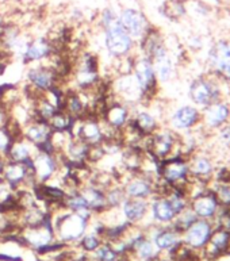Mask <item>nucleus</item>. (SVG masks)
<instances>
[{"label":"nucleus","instance_id":"6e6552de","mask_svg":"<svg viewBox=\"0 0 230 261\" xmlns=\"http://www.w3.org/2000/svg\"><path fill=\"white\" fill-rule=\"evenodd\" d=\"M144 140L146 141V145L144 146L145 152L157 161H163L168 157H172L173 149L176 146V137L171 130L157 129L153 134L145 137Z\"/></svg>","mask_w":230,"mask_h":261},{"label":"nucleus","instance_id":"c9c22d12","mask_svg":"<svg viewBox=\"0 0 230 261\" xmlns=\"http://www.w3.org/2000/svg\"><path fill=\"white\" fill-rule=\"evenodd\" d=\"M99 245H100V238H99L98 233L84 234L82 237L83 249L87 250V252H95Z\"/></svg>","mask_w":230,"mask_h":261},{"label":"nucleus","instance_id":"f03ea898","mask_svg":"<svg viewBox=\"0 0 230 261\" xmlns=\"http://www.w3.org/2000/svg\"><path fill=\"white\" fill-rule=\"evenodd\" d=\"M24 79H26L24 87L34 91L35 94L38 95L45 94L46 91L52 90L53 87L61 86L59 74L49 63L26 65Z\"/></svg>","mask_w":230,"mask_h":261},{"label":"nucleus","instance_id":"e433bc0d","mask_svg":"<svg viewBox=\"0 0 230 261\" xmlns=\"http://www.w3.org/2000/svg\"><path fill=\"white\" fill-rule=\"evenodd\" d=\"M217 196H218V198L221 199L223 203L229 204L230 203V187H227V186H223V187L219 188Z\"/></svg>","mask_w":230,"mask_h":261},{"label":"nucleus","instance_id":"20e7f679","mask_svg":"<svg viewBox=\"0 0 230 261\" xmlns=\"http://www.w3.org/2000/svg\"><path fill=\"white\" fill-rule=\"evenodd\" d=\"M132 73L134 74V77L140 86L141 94H142V103L145 100H150L157 94V88L160 84L156 77L152 60L137 53L136 50L134 60H133Z\"/></svg>","mask_w":230,"mask_h":261},{"label":"nucleus","instance_id":"bb28decb","mask_svg":"<svg viewBox=\"0 0 230 261\" xmlns=\"http://www.w3.org/2000/svg\"><path fill=\"white\" fill-rule=\"evenodd\" d=\"M105 195L109 210H118L126 199V194L121 183L110 184L105 190Z\"/></svg>","mask_w":230,"mask_h":261},{"label":"nucleus","instance_id":"4be33fe9","mask_svg":"<svg viewBox=\"0 0 230 261\" xmlns=\"http://www.w3.org/2000/svg\"><path fill=\"white\" fill-rule=\"evenodd\" d=\"M210 238V225L206 221H195L186 230V241L188 245L199 248L203 246Z\"/></svg>","mask_w":230,"mask_h":261},{"label":"nucleus","instance_id":"39448f33","mask_svg":"<svg viewBox=\"0 0 230 261\" xmlns=\"http://www.w3.org/2000/svg\"><path fill=\"white\" fill-rule=\"evenodd\" d=\"M32 164L35 183H47L59 177L63 167V159L59 153L37 149Z\"/></svg>","mask_w":230,"mask_h":261},{"label":"nucleus","instance_id":"dca6fc26","mask_svg":"<svg viewBox=\"0 0 230 261\" xmlns=\"http://www.w3.org/2000/svg\"><path fill=\"white\" fill-rule=\"evenodd\" d=\"M118 211L123 215L126 222L130 225L142 221L149 213V200L146 199L126 198Z\"/></svg>","mask_w":230,"mask_h":261},{"label":"nucleus","instance_id":"2f4dec72","mask_svg":"<svg viewBox=\"0 0 230 261\" xmlns=\"http://www.w3.org/2000/svg\"><path fill=\"white\" fill-rule=\"evenodd\" d=\"M229 240L230 234L227 233L226 230H217V231L211 236L210 245L214 248L215 253H217V252H221V250H223L226 248L227 244H229Z\"/></svg>","mask_w":230,"mask_h":261},{"label":"nucleus","instance_id":"f257e3e1","mask_svg":"<svg viewBox=\"0 0 230 261\" xmlns=\"http://www.w3.org/2000/svg\"><path fill=\"white\" fill-rule=\"evenodd\" d=\"M100 33L101 47H103V51L107 56V59H110L111 66L118 60L136 55L137 42L127 34L125 29L122 28L119 20L109 28L100 30Z\"/></svg>","mask_w":230,"mask_h":261},{"label":"nucleus","instance_id":"2eb2a0df","mask_svg":"<svg viewBox=\"0 0 230 261\" xmlns=\"http://www.w3.org/2000/svg\"><path fill=\"white\" fill-rule=\"evenodd\" d=\"M53 237H55V230H53L50 217L38 226L28 227L23 236L24 242H28L29 245H33L37 249H41L43 246L52 244Z\"/></svg>","mask_w":230,"mask_h":261},{"label":"nucleus","instance_id":"b1692460","mask_svg":"<svg viewBox=\"0 0 230 261\" xmlns=\"http://www.w3.org/2000/svg\"><path fill=\"white\" fill-rule=\"evenodd\" d=\"M230 115V110L225 103L214 101L210 106H207L206 114H205V122L210 127H219L227 121Z\"/></svg>","mask_w":230,"mask_h":261},{"label":"nucleus","instance_id":"0eeeda50","mask_svg":"<svg viewBox=\"0 0 230 261\" xmlns=\"http://www.w3.org/2000/svg\"><path fill=\"white\" fill-rule=\"evenodd\" d=\"M122 187L126 194V198L134 199H152L157 195V184L155 177L137 172V173H129L127 177L122 180Z\"/></svg>","mask_w":230,"mask_h":261},{"label":"nucleus","instance_id":"c85d7f7f","mask_svg":"<svg viewBox=\"0 0 230 261\" xmlns=\"http://www.w3.org/2000/svg\"><path fill=\"white\" fill-rule=\"evenodd\" d=\"M211 169H213V167L206 157H195L191 163L188 164V172L196 177L207 176L211 172Z\"/></svg>","mask_w":230,"mask_h":261},{"label":"nucleus","instance_id":"423d86ee","mask_svg":"<svg viewBox=\"0 0 230 261\" xmlns=\"http://www.w3.org/2000/svg\"><path fill=\"white\" fill-rule=\"evenodd\" d=\"M69 134L72 138L84 141L90 146H98L105 142L103 122L94 115H86L74 119Z\"/></svg>","mask_w":230,"mask_h":261},{"label":"nucleus","instance_id":"f8f14e48","mask_svg":"<svg viewBox=\"0 0 230 261\" xmlns=\"http://www.w3.org/2000/svg\"><path fill=\"white\" fill-rule=\"evenodd\" d=\"M55 46L52 45L47 37H32L24 51L22 63L24 65L47 63L52 56L55 55Z\"/></svg>","mask_w":230,"mask_h":261},{"label":"nucleus","instance_id":"58836bf2","mask_svg":"<svg viewBox=\"0 0 230 261\" xmlns=\"http://www.w3.org/2000/svg\"><path fill=\"white\" fill-rule=\"evenodd\" d=\"M218 261H230V253L227 254H223L222 257H219Z\"/></svg>","mask_w":230,"mask_h":261},{"label":"nucleus","instance_id":"9d476101","mask_svg":"<svg viewBox=\"0 0 230 261\" xmlns=\"http://www.w3.org/2000/svg\"><path fill=\"white\" fill-rule=\"evenodd\" d=\"M188 173V163L182 157L172 156L159 161V177L168 186L177 187L180 183L186 181Z\"/></svg>","mask_w":230,"mask_h":261},{"label":"nucleus","instance_id":"4c0bfd02","mask_svg":"<svg viewBox=\"0 0 230 261\" xmlns=\"http://www.w3.org/2000/svg\"><path fill=\"white\" fill-rule=\"evenodd\" d=\"M221 138H222L223 142L230 144V126H226L225 129H222V132H221Z\"/></svg>","mask_w":230,"mask_h":261},{"label":"nucleus","instance_id":"a211bd4d","mask_svg":"<svg viewBox=\"0 0 230 261\" xmlns=\"http://www.w3.org/2000/svg\"><path fill=\"white\" fill-rule=\"evenodd\" d=\"M190 98L195 105L199 106H210L218 98V91L211 83L205 79H198L192 83L190 87Z\"/></svg>","mask_w":230,"mask_h":261},{"label":"nucleus","instance_id":"f704fd0d","mask_svg":"<svg viewBox=\"0 0 230 261\" xmlns=\"http://www.w3.org/2000/svg\"><path fill=\"white\" fill-rule=\"evenodd\" d=\"M96 258L99 261H115L118 257V253L114 250L111 245H99L98 249L95 250Z\"/></svg>","mask_w":230,"mask_h":261},{"label":"nucleus","instance_id":"5701e85b","mask_svg":"<svg viewBox=\"0 0 230 261\" xmlns=\"http://www.w3.org/2000/svg\"><path fill=\"white\" fill-rule=\"evenodd\" d=\"M191 210L194 214L203 218L211 217L217 210V198L211 194H199L192 198Z\"/></svg>","mask_w":230,"mask_h":261},{"label":"nucleus","instance_id":"cd10ccee","mask_svg":"<svg viewBox=\"0 0 230 261\" xmlns=\"http://www.w3.org/2000/svg\"><path fill=\"white\" fill-rule=\"evenodd\" d=\"M73 118L69 117L64 110H60V111H57V114H56L55 117L49 121V125H50L53 132L69 133L70 127L73 125Z\"/></svg>","mask_w":230,"mask_h":261},{"label":"nucleus","instance_id":"ddd939ff","mask_svg":"<svg viewBox=\"0 0 230 261\" xmlns=\"http://www.w3.org/2000/svg\"><path fill=\"white\" fill-rule=\"evenodd\" d=\"M52 134H53V130L49 122L38 119V118H33L32 121L28 122L22 127V137L30 144L34 145L37 149L50 142Z\"/></svg>","mask_w":230,"mask_h":261},{"label":"nucleus","instance_id":"412c9836","mask_svg":"<svg viewBox=\"0 0 230 261\" xmlns=\"http://www.w3.org/2000/svg\"><path fill=\"white\" fill-rule=\"evenodd\" d=\"M149 213L157 222H172L176 218V213L164 195H155L149 202Z\"/></svg>","mask_w":230,"mask_h":261},{"label":"nucleus","instance_id":"9b49d317","mask_svg":"<svg viewBox=\"0 0 230 261\" xmlns=\"http://www.w3.org/2000/svg\"><path fill=\"white\" fill-rule=\"evenodd\" d=\"M118 16H119V22H121L122 28L125 29L127 34L136 42H138L150 28V23L146 19L145 14L140 11L138 8H122L121 11H118Z\"/></svg>","mask_w":230,"mask_h":261},{"label":"nucleus","instance_id":"473e14b6","mask_svg":"<svg viewBox=\"0 0 230 261\" xmlns=\"http://www.w3.org/2000/svg\"><path fill=\"white\" fill-rule=\"evenodd\" d=\"M164 15L171 19H177L184 15V6L179 0H169L164 4Z\"/></svg>","mask_w":230,"mask_h":261},{"label":"nucleus","instance_id":"f3484780","mask_svg":"<svg viewBox=\"0 0 230 261\" xmlns=\"http://www.w3.org/2000/svg\"><path fill=\"white\" fill-rule=\"evenodd\" d=\"M79 191L83 195V198L86 199L87 204L90 207V210L92 211V214L106 213V211L109 210L103 188L98 187V186H95V184L90 183V181H84Z\"/></svg>","mask_w":230,"mask_h":261},{"label":"nucleus","instance_id":"ea45409f","mask_svg":"<svg viewBox=\"0 0 230 261\" xmlns=\"http://www.w3.org/2000/svg\"><path fill=\"white\" fill-rule=\"evenodd\" d=\"M6 24V20H4V16L0 15V32H2V29H3V26Z\"/></svg>","mask_w":230,"mask_h":261},{"label":"nucleus","instance_id":"7c9ffc66","mask_svg":"<svg viewBox=\"0 0 230 261\" xmlns=\"http://www.w3.org/2000/svg\"><path fill=\"white\" fill-rule=\"evenodd\" d=\"M119 20V16H118V11H115L113 7H106L100 11V14L96 18V22H98V28L100 30L109 28L113 23Z\"/></svg>","mask_w":230,"mask_h":261},{"label":"nucleus","instance_id":"a878e982","mask_svg":"<svg viewBox=\"0 0 230 261\" xmlns=\"http://www.w3.org/2000/svg\"><path fill=\"white\" fill-rule=\"evenodd\" d=\"M153 68L156 72V77L159 83H168L171 82L175 76V64L172 61L169 53L163 57L153 60Z\"/></svg>","mask_w":230,"mask_h":261},{"label":"nucleus","instance_id":"72a5a7b5","mask_svg":"<svg viewBox=\"0 0 230 261\" xmlns=\"http://www.w3.org/2000/svg\"><path fill=\"white\" fill-rule=\"evenodd\" d=\"M14 137L10 133V130L3 126V127H0V157H6L7 156V152L11 144L14 142Z\"/></svg>","mask_w":230,"mask_h":261},{"label":"nucleus","instance_id":"393cba45","mask_svg":"<svg viewBox=\"0 0 230 261\" xmlns=\"http://www.w3.org/2000/svg\"><path fill=\"white\" fill-rule=\"evenodd\" d=\"M63 207L68 211L72 213H78V214L83 215L84 218L91 219L92 217V211L90 210V207L87 204L86 199L83 198L80 191H72L66 194V198L64 199Z\"/></svg>","mask_w":230,"mask_h":261},{"label":"nucleus","instance_id":"c756f323","mask_svg":"<svg viewBox=\"0 0 230 261\" xmlns=\"http://www.w3.org/2000/svg\"><path fill=\"white\" fill-rule=\"evenodd\" d=\"M177 242V233L173 230H163L155 237V244L159 249H172Z\"/></svg>","mask_w":230,"mask_h":261},{"label":"nucleus","instance_id":"a19ab883","mask_svg":"<svg viewBox=\"0 0 230 261\" xmlns=\"http://www.w3.org/2000/svg\"><path fill=\"white\" fill-rule=\"evenodd\" d=\"M73 261H83V260H73Z\"/></svg>","mask_w":230,"mask_h":261},{"label":"nucleus","instance_id":"6ab92c4d","mask_svg":"<svg viewBox=\"0 0 230 261\" xmlns=\"http://www.w3.org/2000/svg\"><path fill=\"white\" fill-rule=\"evenodd\" d=\"M199 121V111L192 106H182L172 113L169 123L173 130L183 132L194 127Z\"/></svg>","mask_w":230,"mask_h":261},{"label":"nucleus","instance_id":"4468645a","mask_svg":"<svg viewBox=\"0 0 230 261\" xmlns=\"http://www.w3.org/2000/svg\"><path fill=\"white\" fill-rule=\"evenodd\" d=\"M209 61L222 77L230 80V42L219 41L211 47Z\"/></svg>","mask_w":230,"mask_h":261},{"label":"nucleus","instance_id":"aec40b11","mask_svg":"<svg viewBox=\"0 0 230 261\" xmlns=\"http://www.w3.org/2000/svg\"><path fill=\"white\" fill-rule=\"evenodd\" d=\"M35 152H37V148L34 145L30 144L28 140H24L23 137H19V138L14 140V142L8 149L6 159L8 161L28 164L33 160Z\"/></svg>","mask_w":230,"mask_h":261},{"label":"nucleus","instance_id":"7ed1b4c3","mask_svg":"<svg viewBox=\"0 0 230 261\" xmlns=\"http://www.w3.org/2000/svg\"><path fill=\"white\" fill-rule=\"evenodd\" d=\"M90 219L84 218L78 213H72L64 208V213L57 215L55 221H52L53 230L63 242L79 241L86 234Z\"/></svg>","mask_w":230,"mask_h":261},{"label":"nucleus","instance_id":"1a4fd4ad","mask_svg":"<svg viewBox=\"0 0 230 261\" xmlns=\"http://www.w3.org/2000/svg\"><path fill=\"white\" fill-rule=\"evenodd\" d=\"M133 109L134 107L118 100L110 94L109 101H107L105 113L100 119L106 126H109L110 129L115 130V132H122L132 119Z\"/></svg>","mask_w":230,"mask_h":261}]
</instances>
